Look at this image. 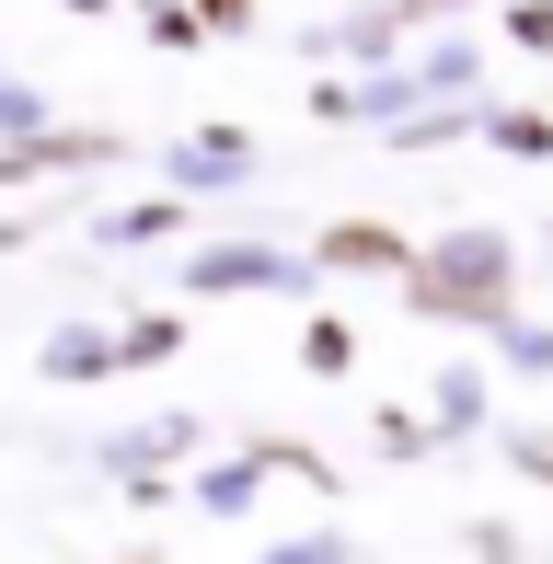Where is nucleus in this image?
I'll use <instances>...</instances> for the list:
<instances>
[{
    "label": "nucleus",
    "instance_id": "5",
    "mask_svg": "<svg viewBox=\"0 0 553 564\" xmlns=\"http://www.w3.org/2000/svg\"><path fill=\"white\" fill-rule=\"evenodd\" d=\"M312 265H323V276H404L415 242H404L392 219H335V230H312Z\"/></svg>",
    "mask_w": 553,
    "mask_h": 564
},
{
    "label": "nucleus",
    "instance_id": "11",
    "mask_svg": "<svg viewBox=\"0 0 553 564\" xmlns=\"http://www.w3.org/2000/svg\"><path fill=\"white\" fill-rule=\"evenodd\" d=\"M116 346H128V369H173V357L196 346V323H185V312H128V323H116Z\"/></svg>",
    "mask_w": 553,
    "mask_h": 564
},
{
    "label": "nucleus",
    "instance_id": "14",
    "mask_svg": "<svg viewBox=\"0 0 553 564\" xmlns=\"http://www.w3.org/2000/svg\"><path fill=\"white\" fill-rule=\"evenodd\" d=\"M485 139L508 150V162H553V116L542 105H485Z\"/></svg>",
    "mask_w": 553,
    "mask_h": 564
},
{
    "label": "nucleus",
    "instance_id": "29",
    "mask_svg": "<svg viewBox=\"0 0 553 564\" xmlns=\"http://www.w3.org/2000/svg\"><path fill=\"white\" fill-rule=\"evenodd\" d=\"M542 265H553V230H542Z\"/></svg>",
    "mask_w": 553,
    "mask_h": 564
},
{
    "label": "nucleus",
    "instance_id": "6",
    "mask_svg": "<svg viewBox=\"0 0 553 564\" xmlns=\"http://www.w3.org/2000/svg\"><path fill=\"white\" fill-rule=\"evenodd\" d=\"M415 23H404V0H358L346 23H323L300 58H346V69H392V46H404Z\"/></svg>",
    "mask_w": 553,
    "mask_h": 564
},
{
    "label": "nucleus",
    "instance_id": "8",
    "mask_svg": "<svg viewBox=\"0 0 553 564\" xmlns=\"http://www.w3.org/2000/svg\"><path fill=\"white\" fill-rule=\"evenodd\" d=\"M196 438H208V415H185V403H162L150 426H128V438H105V473H162V460H185Z\"/></svg>",
    "mask_w": 553,
    "mask_h": 564
},
{
    "label": "nucleus",
    "instance_id": "23",
    "mask_svg": "<svg viewBox=\"0 0 553 564\" xmlns=\"http://www.w3.org/2000/svg\"><path fill=\"white\" fill-rule=\"evenodd\" d=\"M254 564H358V553H346V530H312V542H276V553H254Z\"/></svg>",
    "mask_w": 553,
    "mask_h": 564
},
{
    "label": "nucleus",
    "instance_id": "15",
    "mask_svg": "<svg viewBox=\"0 0 553 564\" xmlns=\"http://www.w3.org/2000/svg\"><path fill=\"white\" fill-rule=\"evenodd\" d=\"M300 369H312V380H346V369H358V323L312 312V323H300Z\"/></svg>",
    "mask_w": 553,
    "mask_h": 564
},
{
    "label": "nucleus",
    "instance_id": "7",
    "mask_svg": "<svg viewBox=\"0 0 553 564\" xmlns=\"http://www.w3.org/2000/svg\"><path fill=\"white\" fill-rule=\"evenodd\" d=\"M35 369L58 380V392H93V380H116V369H128V346H116V335H93V323H58V335L35 346Z\"/></svg>",
    "mask_w": 553,
    "mask_h": 564
},
{
    "label": "nucleus",
    "instance_id": "2",
    "mask_svg": "<svg viewBox=\"0 0 553 564\" xmlns=\"http://www.w3.org/2000/svg\"><path fill=\"white\" fill-rule=\"evenodd\" d=\"M312 242H196L185 253V300H231V289H254V300H300V289H312Z\"/></svg>",
    "mask_w": 553,
    "mask_h": 564
},
{
    "label": "nucleus",
    "instance_id": "4",
    "mask_svg": "<svg viewBox=\"0 0 553 564\" xmlns=\"http://www.w3.org/2000/svg\"><path fill=\"white\" fill-rule=\"evenodd\" d=\"M254 173H265L254 127H196V139L162 150V185H185V196H231V185H254Z\"/></svg>",
    "mask_w": 553,
    "mask_h": 564
},
{
    "label": "nucleus",
    "instance_id": "17",
    "mask_svg": "<svg viewBox=\"0 0 553 564\" xmlns=\"http://www.w3.org/2000/svg\"><path fill=\"white\" fill-rule=\"evenodd\" d=\"M485 346L508 357V369H531V380H553V323H531V312H508V323H496Z\"/></svg>",
    "mask_w": 553,
    "mask_h": 564
},
{
    "label": "nucleus",
    "instance_id": "22",
    "mask_svg": "<svg viewBox=\"0 0 553 564\" xmlns=\"http://www.w3.org/2000/svg\"><path fill=\"white\" fill-rule=\"evenodd\" d=\"M508 46H531V58H553V0H508Z\"/></svg>",
    "mask_w": 553,
    "mask_h": 564
},
{
    "label": "nucleus",
    "instance_id": "9",
    "mask_svg": "<svg viewBox=\"0 0 553 564\" xmlns=\"http://www.w3.org/2000/svg\"><path fill=\"white\" fill-rule=\"evenodd\" d=\"M93 242H105V253H150V242H185V185L139 196V208H105V219H93Z\"/></svg>",
    "mask_w": 553,
    "mask_h": 564
},
{
    "label": "nucleus",
    "instance_id": "10",
    "mask_svg": "<svg viewBox=\"0 0 553 564\" xmlns=\"http://www.w3.org/2000/svg\"><path fill=\"white\" fill-rule=\"evenodd\" d=\"M254 484H265V449H254V438H242L231 460H208V473H196V484H185V496H196V507H208V519H242V507H254Z\"/></svg>",
    "mask_w": 553,
    "mask_h": 564
},
{
    "label": "nucleus",
    "instance_id": "3",
    "mask_svg": "<svg viewBox=\"0 0 553 564\" xmlns=\"http://www.w3.org/2000/svg\"><path fill=\"white\" fill-rule=\"evenodd\" d=\"M105 162H128L116 127H35V139H0V196L12 185H58V173H105Z\"/></svg>",
    "mask_w": 553,
    "mask_h": 564
},
{
    "label": "nucleus",
    "instance_id": "18",
    "mask_svg": "<svg viewBox=\"0 0 553 564\" xmlns=\"http://www.w3.org/2000/svg\"><path fill=\"white\" fill-rule=\"evenodd\" d=\"M265 449V473H289V484H312V496H335V460H323L312 438H254Z\"/></svg>",
    "mask_w": 553,
    "mask_h": 564
},
{
    "label": "nucleus",
    "instance_id": "13",
    "mask_svg": "<svg viewBox=\"0 0 553 564\" xmlns=\"http://www.w3.org/2000/svg\"><path fill=\"white\" fill-rule=\"evenodd\" d=\"M139 23H150V46H162V58H196V46H219V23L196 12V0H139Z\"/></svg>",
    "mask_w": 553,
    "mask_h": 564
},
{
    "label": "nucleus",
    "instance_id": "26",
    "mask_svg": "<svg viewBox=\"0 0 553 564\" xmlns=\"http://www.w3.org/2000/svg\"><path fill=\"white\" fill-rule=\"evenodd\" d=\"M473 0H404V23H462Z\"/></svg>",
    "mask_w": 553,
    "mask_h": 564
},
{
    "label": "nucleus",
    "instance_id": "12",
    "mask_svg": "<svg viewBox=\"0 0 553 564\" xmlns=\"http://www.w3.org/2000/svg\"><path fill=\"white\" fill-rule=\"evenodd\" d=\"M415 82H426V105H438V93H485V46H473V35H449V23H438V46L415 58Z\"/></svg>",
    "mask_w": 553,
    "mask_h": 564
},
{
    "label": "nucleus",
    "instance_id": "25",
    "mask_svg": "<svg viewBox=\"0 0 553 564\" xmlns=\"http://www.w3.org/2000/svg\"><path fill=\"white\" fill-rule=\"evenodd\" d=\"M196 12L219 23V46H231V35H254V0H196Z\"/></svg>",
    "mask_w": 553,
    "mask_h": 564
},
{
    "label": "nucleus",
    "instance_id": "27",
    "mask_svg": "<svg viewBox=\"0 0 553 564\" xmlns=\"http://www.w3.org/2000/svg\"><path fill=\"white\" fill-rule=\"evenodd\" d=\"M58 12H69V23H105V12H116V0H58Z\"/></svg>",
    "mask_w": 553,
    "mask_h": 564
},
{
    "label": "nucleus",
    "instance_id": "28",
    "mask_svg": "<svg viewBox=\"0 0 553 564\" xmlns=\"http://www.w3.org/2000/svg\"><path fill=\"white\" fill-rule=\"evenodd\" d=\"M116 564H162V553H116Z\"/></svg>",
    "mask_w": 553,
    "mask_h": 564
},
{
    "label": "nucleus",
    "instance_id": "19",
    "mask_svg": "<svg viewBox=\"0 0 553 564\" xmlns=\"http://www.w3.org/2000/svg\"><path fill=\"white\" fill-rule=\"evenodd\" d=\"M369 426H381V460H426V449H449V426L404 415V403H392V415H369Z\"/></svg>",
    "mask_w": 553,
    "mask_h": 564
},
{
    "label": "nucleus",
    "instance_id": "20",
    "mask_svg": "<svg viewBox=\"0 0 553 564\" xmlns=\"http://www.w3.org/2000/svg\"><path fill=\"white\" fill-rule=\"evenodd\" d=\"M496 449H508V473H519V484H553V426H508Z\"/></svg>",
    "mask_w": 553,
    "mask_h": 564
},
{
    "label": "nucleus",
    "instance_id": "24",
    "mask_svg": "<svg viewBox=\"0 0 553 564\" xmlns=\"http://www.w3.org/2000/svg\"><path fill=\"white\" fill-rule=\"evenodd\" d=\"M473 564H531V542H519L508 519H485V530H473Z\"/></svg>",
    "mask_w": 553,
    "mask_h": 564
},
{
    "label": "nucleus",
    "instance_id": "21",
    "mask_svg": "<svg viewBox=\"0 0 553 564\" xmlns=\"http://www.w3.org/2000/svg\"><path fill=\"white\" fill-rule=\"evenodd\" d=\"M35 127H58V116H46V93H35V82H0V139H35Z\"/></svg>",
    "mask_w": 553,
    "mask_h": 564
},
{
    "label": "nucleus",
    "instance_id": "16",
    "mask_svg": "<svg viewBox=\"0 0 553 564\" xmlns=\"http://www.w3.org/2000/svg\"><path fill=\"white\" fill-rule=\"evenodd\" d=\"M426 415H438L449 438H473V426H485V369H438V392H426Z\"/></svg>",
    "mask_w": 553,
    "mask_h": 564
},
{
    "label": "nucleus",
    "instance_id": "1",
    "mask_svg": "<svg viewBox=\"0 0 553 564\" xmlns=\"http://www.w3.org/2000/svg\"><path fill=\"white\" fill-rule=\"evenodd\" d=\"M404 300H415L426 323H473V335H496V323L519 312V242H508V230H449V242H415Z\"/></svg>",
    "mask_w": 553,
    "mask_h": 564
}]
</instances>
